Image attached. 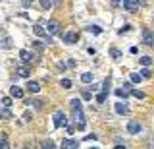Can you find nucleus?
<instances>
[{"label":"nucleus","mask_w":154,"mask_h":149,"mask_svg":"<svg viewBox=\"0 0 154 149\" xmlns=\"http://www.w3.org/2000/svg\"><path fill=\"white\" fill-rule=\"evenodd\" d=\"M52 120H54V126L56 128H66L67 126V118H66V114L62 112V110H56L54 116H52Z\"/></svg>","instance_id":"obj_1"},{"label":"nucleus","mask_w":154,"mask_h":149,"mask_svg":"<svg viewBox=\"0 0 154 149\" xmlns=\"http://www.w3.org/2000/svg\"><path fill=\"white\" fill-rule=\"evenodd\" d=\"M127 132L131 134V136H139V134L143 132V124L139 122V120H129L127 122Z\"/></svg>","instance_id":"obj_2"},{"label":"nucleus","mask_w":154,"mask_h":149,"mask_svg":"<svg viewBox=\"0 0 154 149\" xmlns=\"http://www.w3.org/2000/svg\"><path fill=\"white\" fill-rule=\"evenodd\" d=\"M73 118H75V122H77V128H79V130H85L87 118H85V114H83V109H81V110H73Z\"/></svg>","instance_id":"obj_3"},{"label":"nucleus","mask_w":154,"mask_h":149,"mask_svg":"<svg viewBox=\"0 0 154 149\" xmlns=\"http://www.w3.org/2000/svg\"><path fill=\"white\" fill-rule=\"evenodd\" d=\"M46 35H56V33H60V21H56V20H50V21H46Z\"/></svg>","instance_id":"obj_4"},{"label":"nucleus","mask_w":154,"mask_h":149,"mask_svg":"<svg viewBox=\"0 0 154 149\" xmlns=\"http://www.w3.org/2000/svg\"><path fill=\"white\" fill-rule=\"evenodd\" d=\"M114 110L119 114V116H125V114L129 112V107H127V103H125V101H123V103H122V101H118V103L114 105Z\"/></svg>","instance_id":"obj_5"},{"label":"nucleus","mask_w":154,"mask_h":149,"mask_svg":"<svg viewBox=\"0 0 154 149\" xmlns=\"http://www.w3.org/2000/svg\"><path fill=\"white\" fill-rule=\"evenodd\" d=\"M139 6H141V2H139V0H123V8L127 12H137Z\"/></svg>","instance_id":"obj_6"},{"label":"nucleus","mask_w":154,"mask_h":149,"mask_svg":"<svg viewBox=\"0 0 154 149\" xmlns=\"http://www.w3.org/2000/svg\"><path fill=\"white\" fill-rule=\"evenodd\" d=\"M19 58H21L23 64H29V62L33 60V52L27 50V49H21V50H19Z\"/></svg>","instance_id":"obj_7"},{"label":"nucleus","mask_w":154,"mask_h":149,"mask_svg":"<svg viewBox=\"0 0 154 149\" xmlns=\"http://www.w3.org/2000/svg\"><path fill=\"white\" fill-rule=\"evenodd\" d=\"M143 43H146V45H154V35L150 29H143Z\"/></svg>","instance_id":"obj_8"},{"label":"nucleus","mask_w":154,"mask_h":149,"mask_svg":"<svg viewBox=\"0 0 154 149\" xmlns=\"http://www.w3.org/2000/svg\"><path fill=\"white\" fill-rule=\"evenodd\" d=\"M16 74L19 76V78H29V74H31V70H29L25 64H21V66H17V68H16Z\"/></svg>","instance_id":"obj_9"},{"label":"nucleus","mask_w":154,"mask_h":149,"mask_svg":"<svg viewBox=\"0 0 154 149\" xmlns=\"http://www.w3.org/2000/svg\"><path fill=\"white\" fill-rule=\"evenodd\" d=\"M27 91H31V93H38L41 91V83L38 81H33V79H29L27 81V87H25Z\"/></svg>","instance_id":"obj_10"},{"label":"nucleus","mask_w":154,"mask_h":149,"mask_svg":"<svg viewBox=\"0 0 154 149\" xmlns=\"http://www.w3.org/2000/svg\"><path fill=\"white\" fill-rule=\"evenodd\" d=\"M10 95H12L14 99H23V89L17 87V85H12V87H10Z\"/></svg>","instance_id":"obj_11"},{"label":"nucleus","mask_w":154,"mask_h":149,"mask_svg":"<svg viewBox=\"0 0 154 149\" xmlns=\"http://www.w3.org/2000/svg\"><path fill=\"white\" fill-rule=\"evenodd\" d=\"M64 43H67V45H75V43H77V33H73V31L66 33V35H64Z\"/></svg>","instance_id":"obj_12"},{"label":"nucleus","mask_w":154,"mask_h":149,"mask_svg":"<svg viewBox=\"0 0 154 149\" xmlns=\"http://www.w3.org/2000/svg\"><path fill=\"white\" fill-rule=\"evenodd\" d=\"M81 81H83V83H93V81H94V74H91V72H83V74H81Z\"/></svg>","instance_id":"obj_13"},{"label":"nucleus","mask_w":154,"mask_h":149,"mask_svg":"<svg viewBox=\"0 0 154 149\" xmlns=\"http://www.w3.org/2000/svg\"><path fill=\"white\" fill-rule=\"evenodd\" d=\"M33 33H35L37 37H46V29L42 25H35L33 27Z\"/></svg>","instance_id":"obj_14"},{"label":"nucleus","mask_w":154,"mask_h":149,"mask_svg":"<svg viewBox=\"0 0 154 149\" xmlns=\"http://www.w3.org/2000/svg\"><path fill=\"white\" fill-rule=\"evenodd\" d=\"M75 145H77V143L73 141V139H64V141H62V149H71Z\"/></svg>","instance_id":"obj_15"},{"label":"nucleus","mask_w":154,"mask_h":149,"mask_svg":"<svg viewBox=\"0 0 154 149\" xmlns=\"http://www.w3.org/2000/svg\"><path fill=\"white\" fill-rule=\"evenodd\" d=\"M69 105H71V109H73V110H81V109H83V107H81V99H71Z\"/></svg>","instance_id":"obj_16"},{"label":"nucleus","mask_w":154,"mask_h":149,"mask_svg":"<svg viewBox=\"0 0 154 149\" xmlns=\"http://www.w3.org/2000/svg\"><path fill=\"white\" fill-rule=\"evenodd\" d=\"M139 62H141L144 68H148V66L152 64V58H150V56H141V58H139Z\"/></svg>","instance_id":"obj_17"},{"label":"nucleus","mask_w":154,"mask_h":149,"mask_svg":"<svg viewBox=\"0 0 154 149\" xmlns=\"http://www.w3.org/2000/svg\"><path fill=\"white\" fill-rule=\"evenodd\" d=\"M87 31L93 33V35H100V33H102V29H100L98 25H89V27H87Z\"/></svg>","instance_id":"obj_18"},{"label":"nucleus","mask_w":154,"mask_h":149,"mask_svg":"<svg viewBox=\"0 0 154 149\" xmlns=\"http://www.w3.org/2000/svg\"><path fill=\"white\" fill-rule=\"evenodd\" d=\"M129 93H131V91H129V89H123V87L122 89H116V95H118V97H123V99L127 97Z\"/></svg>","instance_id":"obj_19"},{"label":"nucleus","mask_w":154,"mask_h":149,"mask_svg":"<svg viewBox=\"0 0 154 149\" xmlns=\"http://www.w3.org/2000/svg\"><path fill=\"white\" fill-rule=\"evenodd\" d=\"M139 74H141V78H143V79H150V76H152V74H150V70H148V68H143L141 72H139Z\"/></svg>","instance_id":"obj_20"},{"label":"nucleus","mask_w":154,"mask_h":149,"mask_svg":"<svg viewBox=\"0 0 154 149\" xmlns=\"http://www.w3.org/2000/svg\"><path fill=\"white\" fill-rule=\"evenodd\" d=\"M0 149H10V143H8L6 136H2V139H0Z\"/></svg>","instance_id":"obj_21"},{"label":"nucleus","mask_w":154,"mask_h":149,"mask_svg":"<svg viewBox=\"0 0 154 149\" xmlns=\"http://www.w3.org/2000/svg\"><path fill=\"white\" fill-rule=\"evenodd\" d=\"M110 54H112L114 60H119V58H122V52H119L118 49H112V50H110Z\"/></svg>","instance_id":"obj_22"},{"label":"nucleus","mask_w":154,"mask_h":149,"mask_svg":"<svg viewBox=\"0 0 154 149\" xmlns=\"http://www.w3.org/2000/svg\"><path fill=\"white\" fill-rule=\"evenodd\" d=\"M106 99H108V93H98V95H96V101H98L100 105L106 103Z\"/></svg>","instance_id":"obj_23"},{"label":"nucleus","mask_w":154,"mask_h":149,"mask_svg":"<svg viewBox=\"0 0 154 149\" xmlns=\"http://www.w3.org/2000/svg\"><path fill=\"white\" fill-rule=\"evenodd\" d=\"M41 6H42V10H50L52 2H50V0H41Z\"/></svg>","instance_id":"obj_24"},{"label":"nucleus","mask_w":154,"mask_h":149,"mask_svg":"<svg viewBox=\"0 0 154 149\" xmlns=\"http://www.w3.org/2000/svg\"><path fill=\"white\" fill-rule=\"evenodd\" d=\"M129 78H131V81H133V83H141V74H131V76H129Z\"/></svg>","instance_id":"obj_25"},{"label":"nucleus","mask_w":154,"mask_h":149,"mask_svg":"<svg viewBox=\"0 0 154 149\" xmlns=\"http://www.w3.org/2000/svg\"><path fill=\"white\" fill-rule=\"evenodd\" d=\"M131 93H133V97H137V99H144V93L139 91V89H131Z\"/></svg>","instance_id":"obj_26"},{"label":"nucleus","mask_w":154,"mask_h":149,"mask_svg":"<svg viewBox=\"0 0 154 149\" xmlns=\"http://www.w3.org/2000/svg\"><path fill=\"white\" fill-rule=\"evenodd\" d=\"M2 105L6 109H10V107H12V97H2Z\"/></svg>","instance_id":"obj_27"},{"label":"nucleus","mask_w":154,"mask_h":149,"mask_svg":"<svg viewBox=\"0 0 154 149\" xmlns=\"http://www.w3.org/2000/svg\"><path fill=\"white\" fill-rule=\"evenodd\" d=\"M108 89H110V78H106L102 83V93H108Z\"/></svg>","instance_id":"obj_28"},{"label":"nucleus","mask_w":154,"mask_h":149,"mask_svg":"<svg viewBox=\"0 0 154 149\" xmlns=\"http://www.w3.org/2000/svg\"><path fill=\"white\" fill-rule=\"evenodd\" d=\"M45 149H56L54 141H52V139H46V141H45Z\"/></svg>","instance_id":"obj_29"},{"label":"nucleus","mask_w":154,"mask_h":149,"mask_svg":"<svg viewBox=\"0 0 154 149\" xmlns=\"http://www.w3.org/2000/svg\"><path fill=\"white\" fill-rule=\"evenodd\" d=\"M33 47H35L37 50H42V49H45V43H41V41H35V43H33Z\"/></svg>","instance_id":"obj_30"},{"label":"nucleus","mask_w":154,"mask_h":149,"mask_svg":"<svg viewBox=\"0 0 154 149\" xmlns=\"http://www.w3.org/2000/svg\"><path fill=\"white\" fill-rule=\"evenodd\" d=\"M60 83H62V87H64V89H69V87H71V81H69V79H62Z\"/></svg>","instance_id":"obj_31"},{"label":"nucleus","mask_w":154,"mask_h":149,"mask_svg":"<svg viewBox=\"0 0 154 149\" xmlns=\"http://www.w3.org/2000/svg\"><path fill=\"white\" fill-rule=\"evenodd\" d=\"M81 97H83L85 101H89L91 97H93V93H91V91H83V93H81Z\"/></svg>","instance_id":"obj_32"},{"label":"nucleus","mask_w":154,"mask_h":149,"mask_svg":"<svg viewBox=\"0 0 154 149\" xmlns=\"http://www.w3.org/2000/svg\"><path fill=\"white\" fill-rule=\"evenodd\" d=\"M96 138H98V136H96V134H89V136H85V139H87V141H89V139H93V141H94Z\"/></svg>","instance_id":"obj_33"},{"label":"nucleus","mask_w":154,"mask_h":149,"mask_svg":"<svg viewBox=\"0 0 154 149\" xmlns=\"http://www.w3.org/2000/svg\"><path fill=\"white\" fill-rule=\"evenodd\" d=\"M23 6H25V8H29V6H33V0H23Z\"/></svg>","instance_id":"obj_34"},{"label":"nucleus","mask_w":154,"mask_h":149,"mask_svg":"<svg viewBox=\"0 0 154 149\" xmlns=\"http://www.w3.org/2000/svg\"><path fill=\"white\" fill-rule=\"evenodd\" d=\"M96 89H98V85H96V83H93V85L89 87V91H91V93H93V91H96Z\"/></svg>","instance_id":"obj_35"},{"label":"nucleus","mask_w":154,"mask_h":149,"mask_svg":"<svg viewBox=\"0 0 154 149\" xmlns=\"http://www.w3.org/2000/svg\"><path fill=\"white\" fill-rule=\"evenodd\" d=\"M114 149H125V145H116Z\"/></svg>","instance_id":"obj_36"},{"label":"nucleus","mask_w":154,"mask_h":149,"mask_svg":"<svg viewBox=\"0 0 154 149\" xmlns=\"http://www.w3.org/2000/svg\"><path fill=\"white\" fill-rule=\"evenodd\" d=\"M112 4H114V6H116V4H119V0H112Z\"/></svg>","instance_id":"obj_37"},{"label":"nucleus","mask_w":154,"mask_h":149,"mask_svg":"<svg viewBox=\"0 0 154 149\" xmlns=\"http://www.w3.org/2000/svg\"><path fill=\"white\" fill-rule=\"evenodd\" d=\"M0 118H2V109H0Z\"/></svg>","instance_id":"obj_38"},{"label":"nucleus","mask_w":154,"mask_h":149,"mask_svg":"<svg viewBox=\"0 0 154 149\" xmlns=\"http://www.w3.org/2000/svg\"><path fill=\"white\" fill-rule=\"evenodd\" d=\"M91 149H98V147H91Z\"/></svg>","instance_id":"obj_39"},{"label":"nucleus","mask_w":154,"mask_h":149,"mask_svg":"<svg viewBox=\"0 0 154 149\" xmlns=\"http://www.w3.org/2000/svg\"><path fill=\"white\" fill-rule=\"evenodd\" d=\"M0 47H2V45H0Z\"/></svg>","instance_id":"obj_40"},{"label":"nucleus","mask_w":154,"mask_h":149,"mask_svg":"<svg viewBox=\"0 0 154 149\" xmlns=\"http://www.w3.org/2000/svg\"><path fill=\"white\" fill-rule=\"evenodd\" d=\"M25 149H27V147H25Z\"/></svg>","instance_id":"obj_41"}]
</instances>
